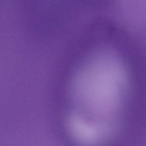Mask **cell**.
<instances>
[{
  "label": "cell",
  "instance_id": "1",
  "mask_svg": "<svg viewBox=\"0 0 146 146\" xmlns=\"http://www.w3.org/2000/svg\"><path fill=\"white\" fill-rule=\"evenodd\" d=\"M86 70L87 123L95 127L116 130L129 88V76L122 60L113 53L92 57Z\"/></svg>",
  "mask_w": 146,
  "mask_h": 146
}]
</instances>
